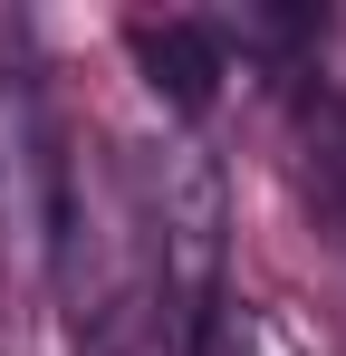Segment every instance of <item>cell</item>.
Listing matches in <instances>:
<instances>
[{
	"label": "cell",
	"instance_id": "cell-1",
	"mask_svg": "<svg viewBox=\"0 0 346 356\" xmlns=\"http://www.w3.org/2000/svg\"><path fill=\"white\" fill-rule=\"evenodd\" d=\"M154 260H164V308H173V356H202L222 327V270H231V183L202 145H173L154 183Z\"/></svg>",
	"mask_w": 346,
	"mask_h": 356
},
{
	"label": "cell",
	"instance_id": "cell-2",
	"mask_svg": "<svg viewBox=\"0 0 346 356\" xmlns=\"http://www.w3.org/2000/svg\"><path fill=\"white\" fill-rule=\"evenodd\" d=\"M135 67H145V87L173 97V106H212V87L231 77L222 39H212L202 19H135Z\"/></svg>",
	"mask_w": 346,
	"mask_h": 356
},
{
	"label": "cell",
	"instance_id": "cell-3",
	"mask_svg": "<svg viewBox=\"0 0 346 356\" xmlns=\"http://www.w3.org/2000/svg\"><path fill=\"white\" fill-rule=\"evenodd\" d=\"M318 164H327V193L346 212V97H327V116H318Z\"/></svg>",
	"mask_w": 346,
	"mask_h": 356
}]
</instances>
